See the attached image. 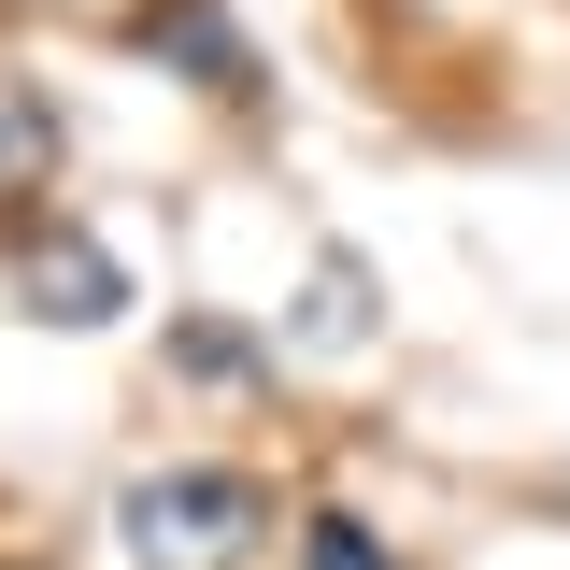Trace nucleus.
<instances>
[{"mask_svg":"<svg viewBox=\"0 0 570 570\" xmlns=\"http://www.w3.org/2000/svg\"><path fill=\"white\" fill-rule=\"evenodd\" d=\"M257 528H272V485H257V471H214V456L142 471V485L115 499V542H129L142 570H228Z\"/></svg>","mask_w":570,"mask_h":570,"instance_id":"f257e3e1","label":"nucleus"},{"mask_svg":"<svg viewBox=\"0 0 570 570\" xmlns=\"http://www.w3.org/2000/svg\"><path fill=\"white\" fill-rule=\"evenodd\" d=\"M129 43H142V58H186V86H214V100H257V43H243L214 0H142Z\"/></svg>","mask_w":570,"mask_h":570,"instance_id":"f03ea898","label":"nucleus"},{"mask_svg":"<svg viewBox=\"0 0 570 570\" xmlns=\"http://www.w3.org/2000/svg\"><path fill=\"white\" fill-rule=\"evenodd\" d=\"M29 314H43V328H115V314H129V272H115V257H100V243H29Z\"/></svg>","mask_w":570,"mask_h":570,"instance_id":"7ed1b4c3","label":"nucleus"},{"mask_svg":"<svg viewBox=\"0 0 570 570\" xmlns=\"http://www.w3.org/2000/svg\"><path fill=\"white\" fill-rule=\"evenodd\" d=\"M58 86H29V71L0 58V200H14V186H58Z\"/></svg>","mask_w":570,"mask_h":570,"instance_id":"20e7f679","label":"nucleus"},{"mask_svg":"<svg viewBox=\"0 0 570 570\" xmlns=\"http://www.w3.org/2000/svg\"><path fill=\"white\" fill-rule=\"evenodd\" d=\"M299 343H371V272H356V257H328V272H314V314H299Z\"/></svg>","mask_w":570,"mask_h":570,"instance_id":"39448f33","label":"nucleus"},{"mask_svg":"<svg viewBox=\"0 0 570 570\" xmlns=\"http://www.w3.org/2000/svg\"><path fill=\"white\" fill-rule=\"evenodd\" d=\"M299 570H400V557H385L356 513H314V528H299Z\"/></svg>","mask_w":570,"mask_h":570,"instance_id":"423d86ee","label":"nucleus"},{"mask_svg":"<svg viewBox=\"0 0 570 570\" xmlns=\"http://www.w3.org/2000/svg\"><path fill=\"white\" fill-rule=\"evenodd\" d=\"M171 356H186L200 385H243V371H257V343H243V328H171Z\"/></svg>","mask_w":570,"mask_h":570,"instance_id":"0eeeda50","label":"nucleus"}]
</instances>
